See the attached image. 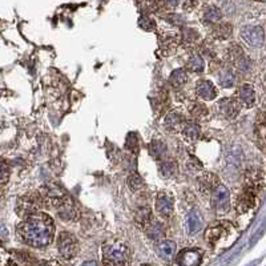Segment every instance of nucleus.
Segmentation results:
<instances>
[{"mask_svg": "<svg viewBox=\"0 0 266 266\" xmlns=\"http://www.w3.org/2000/svg\"><path fill=\"white\" fill-rule=\"evenodd\" d=\"M19 238L32 248H44L49 245L55 236V224L44 213L28 216L19 224L16 229Z\"/></svg>", "mask_w": 266, "mask_h": 266, "instance_id": "nucleus-1", "label": "nucleus"}, {"mask_svg": "<svg viewBox=\"0 0 266 266\" xmlns=\"http://www.w3.org/2000/svg\"><path fill=\"white\" fill-rule=\"evenodd\" d=\"M104 266H129V249L122 242H111L103 246Z\"/></svg>", "mask_w": 266, "mask_h": 266, "instance_id": "nucleus-2", "label": "nucleus"}, {"mask_svg": "<svg viewBox=\"0 0 266 266\" xmlns=\"http://www.w3.org/2000/svg\"><path fill=\"white\" fill-rule=\"evenodd\" d=\"M44 197L43 194H37V193H30L26 196L20 197L16 204V212L23 217H28V216L36 215L41 208L44 207Z\"/></svg>", "mask_w": 266, "mask_h": 266, "instance_id": "nucleus-3", "label": "nucleus"}, {"mask_svg": "<svg viewBox=\"0 0 266 266\" xmlns=\"http://www.w3.org/2000/svg\"><path fill=\"white\" fill-rule=\"evenodd\" d=\"M212 208L217 216H224L230 211V194L226 186L218 185L212 193Z\"/></svg>", "mask_w": 266, "mask_h": 266, "instance_id": "nucleus-4", "label": "nucleus"}, {"mask_svg": "<svg viewBox=\"0 0 266 266\" xmlns=\"http://www.w3.org/2000/svg\"><path fill=\"white\" fill-rule=\"evenodd\" d=\"M57 249L61 257L65 259L74 258L79 251V242L75 238L74 234L68 232L60 233L59 238H57Z\"/></svg>", "mask_w": 266, "mask_h": 266, "instance_id": "nucleus-5", "label": "nucleus"}, {"mask_svg": "<svg viewBox=\"0 0 266 266\" xmlns=\"http://www.w3.org/2000/svg\"><path fill=\"white\" fill-rule=\"evenodd\" d=\"M3 266H35V259L24 251H4Z\"/></svg>", "mask_w": 266, "mask_h": 266, "instance_id": "nucleus-6", "label": "nucleus"}, {"mask_svg": "<svg viewBox=\"0 0 266 266\" xmlns=\"http://www.w3.org/2000/svg\"><path fill=\"white\" fill-rule=\"evenodd\" d=\"M203 262V251L198 249H184L178 253V266H200Z\"/></svg>", "mask_w": 266, "mask_h": 266, "instance_id": "nucleus-7", "label": "nucleus"}, {"mask_svg": "<svg viewBox=\"0 0 266 266\" xmlns=\"http://www.w3.org/2000/svg\"><path fill=\"white\" fill-rule=\"evenodd\" d=\"M241 36L251 47H261L263 44V40H265L263 30L261 27L257 26L245 27L242 32H241Z\"/></svg>", "mask_w": 266, "mask_h": 266, "instance_id": "nucleus-8", "label": "nucleus"}, {"mask_svg": "<svg viewBox=\"0 0 266 266\" xmlns=\"http://www.w3.org/2000/svg\"><path fill=\"white\" fill-rule=\"evenodd\" d=\"M56 211H57V215L61 220H65V221H74L79 217V211L76 204L72 201L71 198L65 197V198L61 201V203L56 207Z\"/></svg>", "mask_w": 266, "mask_h": 266, "instance_id": "nucleus-9", "label": "nucleus"}, {"mask_svg": "<svg viewBox=\"0 0 266 266\" xmlns=\"http://www.w3.org/2000/svg\"><path fill=\"white\" fill-rule=\"evenodd\" d=\"M228 233V226L226 224H218V225L209 226L205 232V240L208 241V244L211 246H215L218 241L221 240L222 237L226 236Z\"/></svg>", "mask_w": 266, "mask_h": 266, "instance_id": "nucleus-10", "label": "nucleus"}, {"mask_svg": "<svg viewBox=\"0 0 266 266\" xmlns=\"http://www.w3.org/2000/svg\"><path fill=\"white\" fill-rule=\"evenodd\" d=\"M156 212L161 217H169L173 213V198L168 194H160L156 200Z\"/></svg>", "mask_w": 266, "mask_h": 266, "instance_id": "nucleus-11", "label": "nucleus"}, {"mask_svg": "<svg viewBox=\"0 0 266 266\" xmlns=\"http://www.w3.org/2000/svg\"><path fill=\"white\" fill-rule=\"evenodd\" d=\"M185 124L186 122L184 121V117L178 112H170L169 115L165 117V128L168 129V132H180V130L184 129Z\"/></svg>", "mask_w": 266, "mask_h": 266, "instance_id": "nucleus-12", "label": "nucleus"}, {"mask_svg": "<svg viewBox=\"0 0 266 266\" xmlns=\"http://www.w3.org/2000/svg\"><path fill=\"white\" fill-rule=\"evenodd\" d=\"M196 93L200 99L203 100H213L217 96V89L212 82L203 80L200 82L196 87Z\"/></svg>", "mask_w": 266, "mask_h": 266, "instance_id": "nucleus-13", "label": "nucleus"}, {"mask_svg": "<svg viewBox=\"0 0 266 266\" xmlns=\"http://www.w3.org/2000/svg\"><path fill=\"white\" fill-rule=\"evenodd\" d=\"M218 186L217 176L212 173H205L198 178V188L200 190L205 194L215 192V189Z\"/></svg>", "mask_w": 266, "mask_h": 266, "instance_id": "nucleus-14", "label": "nucleus"}, {"mask_svg": "<svg viewBox=\"0 0 266 266\" xmlns=\"http://www.w3.org/2000/svg\"><path fill=\"white\" fill-rule=\"evenodd\" d=\"M220 108H221V112L224 113L226 118H232L236 117L240 112V105L237 103L234 99H224L220 101Z\"/></svg>", "mask_w": 266, "mask_h": 266, "instance_id": "nucleus-15", "label": "nucleus"}, {"mask_svg": "<svg viewBox=\"0 0 266 266\" xmlns=\"http://www.w3.org/2000/svg\"><path fill=\"white\" fill-rule=\"evenodd\" d=\"M238 97H240L241 104L246 108L253 107V104L255 103V92L253 87L250 84H244L240 88L238 92Z\"/></svg>", "mask_w": 266, "mask_h": 266, "instance_id": "nucleus-16", "label": "nucleus"}, {"mask_svg": "<svg viewBox=\"0 0 266 266\" xmlns=\"http://www.w3.org/2000/svg\"><path fill=\"white\" fill-rule=\"evenodd\" d=\"M185 225H186V230H188L189 234H196L197 232H200V230H201V226H203V221H201L198 212H189Z\"/></svg>", "mask_w": 266, "mask_h": 266, "instance_id": "nucleus-17", "label": "nucleus"}, {"mask_svg": "<svg viewBox=\"0 0 266 266\" xmlns=\"http://www.w3.org/2000/svg\"><path fill=\"white\" fill-rule=\"evenodd\" d=\"M147 236L151 240H161L165 237V226L159 221H152L147 228H145Z\"/></svg>", "mask_w": 266, "mask_h": 266, "instance_id": "nucleus-18", "label": "nucleus"}, {"mask_svg": "<svg viewBox=\"0 0 266 266\" xmlns=\"http://www.w3.org/2000/svg\"><path fill=\"white\" fill-rule=\"evenodd\" d=\"M157 253L161 258L169 261L170 258H173L174 253H176V242H173V241L160 242L159 246H157Z\"/></svg>", "mask_w": 266, "mask_h": 266, "instance_id": "nucleus-19", "label": "nucleus"}, {"mask_svg": "<svg viewBox=\"0 0 266 266\" xmlns=\"http://www.w3.org/2000/svg\"><path fill=\"white\" fill-rule=\"evenodd\" d=\"M149 153L155 160H161L166 156V145L163 140H153L149 145Z\"/></svg>", "mask_w": 266, "mask_h": 266, "instance_id": "nucleus-20", "label": "nucleus"}, {"mask_svg": "<svg viewBox=\"0 0 266 266\" xmlns=\"http://www.w3.org/2000/svg\"><path fill=\"white\" fill-rule=\"evenodd\" d=\"M159 172L164 178L173 177L174 174L177 173V164L174 163V161H170V160L161 161L159 164Z\"/></svg>", "mask_w": 266, "mask_h": 266, "instance_id": "nucleus-21", "label": "nucleus"}, {"mask_svg": "<svg viewBox=\"0 0 266 266\" xmlns=\"http://www.w3.org/2000/svg\"><path fill=\"white\" fill-rule=\"evenodd\" d=\"M186 80H188V76H186L184 70H176L170 74L169 83L172 87H174V88H180V87H182V85L186 83Z\"/></svg>", "mask_w": 266, "mask_h": 266, "instance_id": "nucleus-22", "label": "nucleus"}, {"mask_svg": "<svg viewBox=\"0 0 266 266\" xmlns=\"http://www.w3.org/2000/svg\"><path fill=\"white\" fill-rule=\"evenodd\" d=\"M200 133H201V129H200V125L196 122H186L184 129H182V135L190 141L197 140L200 137Z\"/></svg>", "mask_w": 266, "mask_h": 266, "instance_id": "nucleus-23", "label": "nucleus"}, {"mask_svg": "<svg viewBox=\"0 0 266 266\" xmlns=\"http://www.w3.org/2000/svg\"><path fill=\"white\" fill-rule=\"evenodd\" d=\"M135 217H136V222L139 224V225L147 228V226H148L152 222L151 209L147 207L140 208V209L136 212V216H135Z\"/></svg>", "mask_w": 266, "mask_h": 266, "instance_id": "nucleus-24", "label": "nucleus"}, {"mask_svg": "<svg viewBox=\"0 0 266 266\" xmlns=\"http://www.w3.org/2000/svg\"><path fill=\"white\" fill-rule=\"evenodd\" d=\"M189 113L194 118H205L208 115V108L201 103H193L189 105Z\"/></svg>", "mask_w": 266, "mask_h": 266, "instance_id": "nucleus-25", "label": "nucleus"}, {"mask_svg": "<svg viewBox=\"0 0 266 266\" xmlns=\"http://www.w3.org/2000/svg\"><path fill=\"white\" fill-rule=\"evenodd\" d=\"M218 80H220V84L224 88H232L234 85V75L230 70H224L221 71V74L218 76Z\"/></svg>", "mask_w": 266, "mask_h": 266, "instance_id": "nucleus-26", "label": "nucleus"}, {"mask_svg": "<svg viewBox=\"0 0 266 266\" xmlns=\"http://www.w3.org/2000/svg\"><path fill=\"white\" fill-rule=\"evenodd\" d=\"M189 71H192V72H203L204 71V60L201 56L198 55H193L189 57L188 64H186Z\"/></svg>", "mask_w": 266, "mask_h": 266, "instance_id": "nucleus-27", "label": "nucleus"}, {"mask_svg": "<svg viewBox=\"0 0 266 266\" xmlns=\"http://www.w3.org/2000/svg\"><path fill=\"white\" fill-rule=\"evenodd\" d=\"M125 148L129 152H132V153H137V152L140 151V139H139V136L135 132L129 133L126 136Z\"/></svg>", "mask_w": 266, "mask_h": 266, "instance_id": "nucleus-28", "label": "nucleus"}, {"mask_svg": "<svg viewBox=\"0 0 266 266\" xmlns=\"http://www.w3.org/2000/svg\"><path fill=\"white\" fill-rule=\"evenodd\" d=\"M221 11H220L217 7H211L204 14V19H205V22L208 23L218 22V20L221 19Z\"/></svg>", "mask_w": 266, "mask_h": 266, "instance_id": "nucleus-29", "label": "nucleus"}, {"mask_svg": "<svg viewBox=\"0 0 266 266\" xmlns=\"http://www.w3.org/2000/svg\"><path fill=\"white\" fill-rule=\"evenodd\" d=\"M126 182H128V185H129V188L132 189V190H140V189L144 188V180L139 176V174H132V176H129L128 177V180H126Z\"/></svg>", "mask_w": 266, "mask_h": 266, "instance_id": "nucleus-30", "label": "nucleus"}, {"mask_svg": "<svg viewBox=\"0 0 266 266\" xmlns=\"http://www.w3.org/2000/svg\"><path fill=\"white\" fill-rule=\"evenodd\" d=\"M139 24H140L141 28H144V30L147 31L153 30V28H155V23L152 22L149 18H145V16H143V18L139 20Z\"/></svg>", "mask_w": 266, "mask_h": 266, "instance_id": "nucleus-31", "label": "nucleus"}, {"mask_svg": "<svg viewBox=\"0 0 266 266\" xmlns=\"http://www.w3.org/2000/svg\"><path fill=\"white\" fill-rule=\"evenodd\" d=\"M216 32L218 33V36L221 37V39H226V37L230 36V27L229 26H221L218 28Z\"/></svg>", "mask_w": 266, "mask_h": 266, "instance_id": "nucleus-32", "label": "nucleus"}, {"mask_svg": "<svg viewBox=\"0 0 266 266\" xmlns=\"http://www.w3.org/2000/svg\"><path fill=\"white\" fill-rule=\"evenodd\" d=\"M7 177H8V170H7V165L3 164V184L7 182Z\"/></svg>", "mask_w": 266, "mask_h": 266, "instance_id": "nucleus-33", "label": "nucleus"}, {"mask_svg": "<svg viewBox=\"0 0 266 266\" xmlns=\"http://www.w3.org/2000/svg\"><path fill=\"white\" fill-rule=\"evenodd\" d=\"M82 266H97V263L95 261H88V262H84Z\"/></svg>", "mask_w": 266, "mask_h": 266, "instance_id": "nucleus-34", "label": "nucleus"}, {"mask_svg": "<svg viewBox=\"0 0 266 266\" xmlns=\"http://www.w3.org/2000/svg\"><path fill=\"white\" fill-rule=\"evenodd\" d=\"M37 266H56L55 263H51V262H43L40 263V265H37Z\"/></svg>", "mask_w": 266, "mask_h": 266, "instance_id": "nucleus-35", "label": "nucleus"}, {"mask_svg": "<svg viewBox=\"0 0 266 266\" xmlns=\"http://www.w3.org/2000/svg\"><path fill=\"white\" fill-rule=\"evenodd\" d=\"M166 2L169 4H172V6H176V4H177V0H166Z\"/></svg>", "mask_w": 266, "mask_h": 266, "instance_id": "nucleus-36", "label": "nucleus"}, {"mask_svg": "<svg viewBox=\"0 0 266 266\" xmlns=\"http://www.w3.org/2000/svg\"><path fill=\"white\" fill-rule=\"evenodd\" d=\"M141 266H149V265H141Z\"/></svg>", "mask_w": 266, "mask_h": 266, "instance_id": "nucleus-37", "label": "nucleus"}]
</instances>
